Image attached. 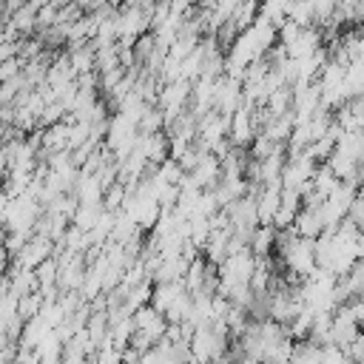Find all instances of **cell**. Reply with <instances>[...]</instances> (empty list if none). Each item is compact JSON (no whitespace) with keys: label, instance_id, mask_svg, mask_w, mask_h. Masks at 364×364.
Here are the masks:
<instances>
[{"label":"cell","instance_id":"4","mask_svg":"<svg viewBox=\"0 0 364 364\" xmlns=\"http://www.w3.org/2000/svg\"><path fill=\"white\" fill-rule=\"evenodd\" d=\"M293 228H296V233H299V236H307V239H318V236L324 233V222H321L318 205H316V208L304 205V208L299 210V216H296Z\"/></svg>","mask_w":364,"mask_h":364},{"label":"cell","instance_id":"7","mask_svg":"<svg viewBox=\"0 0 364 364\" xmlns=\"http://www.w3.org/2000/svg\"><path fill=\"white\" fill-rule=\"evenodd\" d=\"M276 236H279V230L273 225H259L250 233V250L256 256H270V250L276 247Z\"/></svg>","mask_w":364,"mask_h":364},{"label":"cell","instance_id":"9","mask_svg":"<svg viewBox=\"0 0 364 364\" xmlns=\"http://www.w3.org/2000/svg\"><path fill=\"white\" fill-rule=\"evenodd\" d=\"M293 0H262V17H267L270 23L282 26L287 20V9Z\"/></svg>","mask_w":364,"mask_h":364},{"label":"cell","instance_id":"6","mask_svg":"<svg viewBox=\"0 0 364 364\" xmlns=\"http://www.w3.org/2000/svg\"><path fill=\"white\" fill-rule=\"evenodd\" d=\"M259 14H262L259 0H242V3L236 6V11L230 14V23H233V28L242 34V31H247V28L259 20Z\"/></svg>","mask_w":364,"mask_h":364},{"label":"cell","instance_id":"2","mask_svg":"<svg viewBox=\"0 0 364 364\" xmlns=\"http://www.w3.org/2000/svg\"><path fill=\"white\" fill-rule=\"evenodd\" d=\"M188 179H191L196 188H202V191L216 188V185L222 182V162H219L213 154H208V156L188 173Z\"/></svg>","mask_w":364,"mask_h":364},{"label":"cell","instance_id":"8","mask_svg":"<svg viewBox=\"0 0 364 364\" xmlns=\"http://www.w3.org/2000/svg\"><path fill=\"white\" fill-rule=\"evenodd\" d=\"M287 20L299 23V26H316V9L313 0H293L287 9Z\"/></svg>","mask_w":364,"mask_h":364},{"label":"cell","instance_id":"5","mask_svg":"<svg viewBox=\"0 0 364 364\" xmlns=\"http://www.w3.org/2000/svg\"><path fill=\"white\" fill-rule=\"evenodd\" d=\"M6 26L9 28H14L20 37H26V34H31V31H37V6L31 3V0H26L9 20H6Z\"/></svg>","mask_w":364,"mask_h":364},{"label":"cell","instance_id":"3","mask_svg":"<svg viewBox=\"0 0 364 364\" xmlns=\"http://www.w3.org/2000/svg\"><path fill=\"white\" fill-rule=\"evenodd\" d=\"M250 105H242L233 117H230V142L236 145V148H245V145H250L253 142V122H256V117L247 111Z\"/></svg>","mask_w":364,"mask_h":364},{"label":"cell","instance_id":"10","mask_svg":"<svg viewBox=\"0 0 364 364\" xmlns=\"http://www.w3.org/2000/svg\"><path fill=\"white\" fill-rule=\"evenodd\" d=\"M165 125V111L162 108H148L139 119V134H159Z\"/></svg>","mask_w":364,"mask_h":364},{"label":"cell","instance_id":"1","mask_svg":"<svg viewBox=\"0 0 364 364\" xmlns=\"http://www.w3.org/2000/svg\"><path fill=\"white\" fill-rule=\"evenodd\" d=\"M361 333V324L355 321V316L347 310V304H341L336 313H333V327H330V344L336 347H350L355 341V336Z\"/></svg>","mask_w":364,"mask_h":364}]
</instances>
